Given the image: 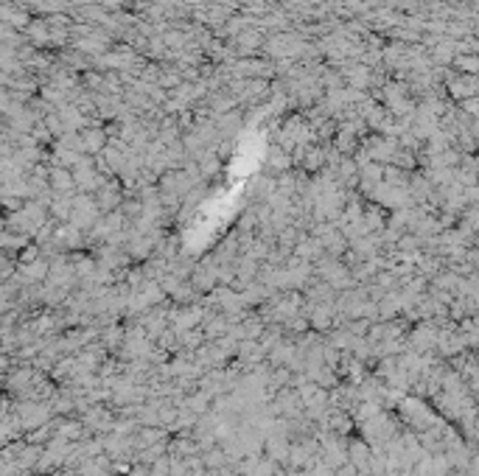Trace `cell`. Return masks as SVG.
<instances>
[{"mask_svg": "<svg viewBox=\"0 0 479 476\" xmlns=\"http://www.w3.org/2000/svg\"><path fill=\"white\" fill-rule=\"evenodd\" d=\"M104 143H107V135L98 126H90L82 132V149L84 151H98V149H104Z\"/></svg>", "mask_w": 479, "mask_h": 476, "instance_id": "1", "label": "cell"}, {"mask_svg": "<svg viewBox=\"0 0 479 476\" xmlns=\"http://www.w3.org/2000/svg\"><path fill=\"white\" fill-rule=\"evenodd\" d=\"M207 403H210V392H196V395H191V398L185 401V406H188L193 415H202V412L207 409Z\"/></svg>", "mask_w": 479, "mask_h": 476, "instance_id": "2", "label": "cell"}]
</instances>
